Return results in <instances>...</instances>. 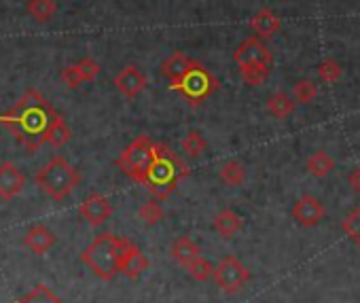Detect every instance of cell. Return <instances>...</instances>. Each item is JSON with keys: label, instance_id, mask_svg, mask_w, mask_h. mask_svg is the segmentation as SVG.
Returning a JSON list of instances; mask_svg holds the SVG:
<instances>
[{"label": "cell", "instance_id": "ba28073f", "mask_svg": "<svg viewBox=\"0 0 360 303\" xmlns=\"http://www.w3.org/2000/svg\"><path fill=\"white\" fill-rule=\"evenodd\" d=\"M290 214H292L297 225H301V227H316V225H320L324 221L326 208H324V204L316 195L307 193V195H301L295 202Z\"/></svg>", "mask_w": 360, "mask_h": 303}, {"label": "cell", "instance_id": "7a4b0ae2", "mask_svg": "<svg viewBox=\"0 0 360 303\" xmlns=\"http://www.w3.org/2000/svg\"><path fill=\"white\" fill-rule=\"evenodd\" d=\"M189 176V166L167 144H157L155 160L148 170L146 189L155 200H167L176 187Z\"/></svg>", "mask_w": 360, "mask_h": 303}, {"label": "cell", "instance_id": "d6986e66", "mask_svg": "<svg viewBox=\"0 0 360 303\" xmlns=\"http://www.w3.org/2000/svg\"><path fill=\"white\" fill-rule=\"evenodd\" d=\"M70 138H72V129L68 127L66 119L58 115L45 131V144H51L53 148H62L70 142Z\"/></svg>", "mask_w": 360, "mask_h": 303}, {"label": "cell", "instance_id": "8992f818", "mask_svg": "<svg viewBox=\"0 0 360 303\" xmlns=\"http://www.w3.org/2000/svg\"><path fill=\"white\" fill-rule=\"evenodd\" d=\"M155 150H157V142H153L150 136L140 134L138 138H134V140L127 144V148L119 155L117 168H119L127 179H131L134 183L146 185L148 170H150L153 160H155Z\"/></svg>", "mask_w": 360, "mask_h": 303}, {"label": "cell", "instance_id": "f546056e", "mask_svg": "<svg viewBox=\"0 0 360 303\" xmlns=\"http://www.w3.org/2000/svg\"><path fill=\"white\" fill-rule=\"evenodd\" d=\"M187 271H189V276H191L193 280H198V282H206V280H210V278L214 276V265H212L208 259L200 257L198 261H193V263L187 267Z\"/></svg>", "mask_w": 360, "mask_h": 303}, {"label": "cell", "instance_id": "4316f807", "mask_svg": "<svg viewBox=\"0 0 360 303\" xmlns=\"http://www.w3.org/2000/svg\"><path fill=\"white\" fill-rule=\"evenodd\" d=\"M292 96L297 104H311L318 96V85L311 79H301L292 87Z\"/></svg>", "mask_w": 360, "mask_h": 303}, {"label": "cell", "instance_id": "ac0fdd59", "mask_svg": "<svg viewBox=\"0 0 360 303\" xmlns=\"http://www.w3.org/2000/svg\"><path fill=\"white\" fill-rule=\"evenodd\" d=\"M212 223H214L217 233H219L223 240H231V238L238 236L240 229H242V219H240V214H236L233 210H221V212H217Z\"/></svg>", "mask_w": 360, "mask_h": 303}, {"label": "cell", "instance_id": "836d02e7", "mask_svg": "<svg viewBox=\"0 0 360 303\" xmlns=\"http://www.w3.org/2000/svg\"><path fill=\"white\" fill-rule=\"evenodd\" d=\"M347 183H349V187H352L354 193H360V168H354V170L349 172Z\"/></svg>", "mask_w": 360, "mask_h": 303}, {"label": "cell", "instance_id": "277c9868", "mask_svg": "<svg viewBox=\"0 0 360 303\" xmlns=\"http://www.w3.org/2000/svg\"><path fill=\"white\" fill-rule=\"evenodd\" d=\"M219 87H221L219 79L198 60H193L191 68L180 79L169 81V89L176 91L191 108L202 106Z\"/></svg>", "mask_w": 360, "mask_h": 303}, {"label": "cell", "instance_id": "8fae6325", "mask_svg": "<svg viewBox=\"0 0 360 303\" xmlns=\"http://www.w3.org/2000/svg\"><path fill=\"white\" fill-rule=\"evenodd\" d=\"M146 75L138 68V66H134V64H129V66H125V68H121V72H117V77H115V87L125 96V98H136V96H140L144 89H146Z\"/></svg>", "mask_w": 360, "mask_h": 303}, {"label": "cell", "instance_id": "e0dca14e", "mask_svg": "<svg viewBox=\"0 0 360 303\" xmlns=\"http://www.w3.org/2000/svg\"><path fill=\"white\" fill-rule=\"evenodd\" d=\"M191 64H193V60H191L187 53H183V51H174L169 58H165V60L161 62L159 70H161V75H163L167 81H176V79H180V77H183V75L191 68Z\"/></svg>", "mask_w": 360, "mask_h": 303}, {"label": "cell", "instance_id": "4dcf8cb0", "mask_svg": "<svg viewBox=\"0 0 360 303\" xmlns=\"http://www.w3.org/2000/svg\"><path fill=\"white\" fill-rule=\"evenodd\" d=\"M318 79L324 81V83H337L341 79V66H339V62L333 60V58L320 62V66H318Z\"/></svg>", "mask_w": 360, "mask_h": 303}, {"label": "cell", "instance_id": "7402d4cb", "mask_svg": "<svg viewBox=\"0 0 360 303\" xmlns=\"http://www.w3.org/2000/svg\"><path fill=\"white\" fill-rule=\"evenodd\" d=\"M219 179L227 185V187H242L246 183V168L244 164L229 160L221 166L219 170Z\"/></svg>", "mask_w": 360, "mask_h": 303}, {"label": "cell", "instance_id": "5b68a950", "mask_svg": "<svg viewBox=\"0 0 360 303\" xmlns=\"http://www.w3.org/2000/svg\"><path fill=\"white\" fill-rule=\"evenodd\" d=\"M81 183L79 172L68 164V160H64L62 155H56L49 160L47 166L41 168V172L37 174V185L43 193H47L51 200L62 202L66 200Z\"/></svg>", "mask_w": 360, "mask_h": 303}, {"label": "cell", "instance_id": "2e32d148", "mask_svg": "<svg viewBox=\"0 0 360 303\" xmlns=\"http://www.w3.org/2000/svg\"><path fill=\"white\" fill-rule=\"evenodd\" d=\"M169 254H172V259H174L178 265H183V267L187 269L193 261H198V259L202 257V248H200V244L193 242L191 238L180 236V238L172 244Z\"/></svg>", "mask_w": 360, "mask_h": 303}, {"label": "cell", "instance_id": "83f0119b", "mask_svg": "<svg viewBox=\"0 0 360 303\" xmlns=\"http://www.w3.org/2000/svg\"><path fill=\"white\" fill-rule=\"evenodd\" d=\"M58 7L53 0H30L28 3V13L37 20V22H49L56 15Z\"/></svg>", "mask_w": 360, "mask_h": 303}, {"label": "cell", "instance_id": "ffe728a7", "mask_svg": "<svg viewBox=\"0 0 360 303\" xmlns=\"http://www.w3.org/2000/svg\"><path fill=\"white\" fill-rule=\"evenodd\" d=\"M305 168L314 179H324L335 170V160L326 153V150H316V153H311L309 160L305 162Z\"/></svg>", "mask_w": 360, "mask_h": 303}, {"label": "cell", "instance_id": "5bb4252c", "mask_svg": "<svg viewBox=\"0 0 360 303\" xmlns=\"http://www.w3.org/2000/svg\"><path fill=\"white\" fill-rule=\"evenodd\" d=\"M250 28H252L255 37H259L261 41H269V39H274L280 32L282 22H280V18L271 9H261V11H257L252 15Z\"/></svg>", "mask_w": 360, "mask_h": 303}, {"label": "cell", "instance_id": "52a82bcc", "mask_svg": "<svg viewBox=\"0 0 360 303\" xmlns=\"http://www.w3.org/2000/svg\"><path fill=\"white\" fill-rule=\"evenodd\" d=\"M212 278H214L217 286L223 292L233 295V292L242 290L250 282V271H248V267L238 257L229 254V257L219 261V265L214 267V276Z\"/></svg>", "mask_w": 360, "mask_h": 303}, {"label": "cell", "instance_id": "7c38bea8", "mask_svg": "<svg viewBox=\"0 0 360 303\" xmlns=\"http://www.w3.org/2000/svg\"><path fill=\"white\" fill-rule=\"evenodd\" d=\"M26 187V179L20 172V168L11 162L0 164V200H13L18 198Z\"/></svg>", "mask_w": 360, "mask_h": 303}, {"label": "cell", "instance_id": "3957f363", "mask_svg": "<svg viewBox=\"0 0 360 303\" xmlns=\"http://www.w3.org/2000/svg\"><path fill=\"white\" fill-rule=\"evenodd\" d=\"M127 242V238H119L112 231H102L81 252V261L94 271V276L110 282L117 273H121V259Z\"/></svg>", "mask_w": 360, "mask_h": 303}, {"label": "cell", "instance_id": "1f68e13d", "mask_svg": "<svg viewBox=\"0 0 360 303\" xmlns=\"http://www.w3.org/2000/svg\"><path fill=\"white\" fill-rule=\"evenodd\" d=\"M79 70H81V77H83V81H87V83H91V81H96V77L100 75V64L96 62V60H91V58H83L79 64Z\"/></svg>", "mask_w": 360, "mask_h": 303}, {"label": "cell", "instance_id": "30bf717a", "mask_svg": "<svg viewBox=\"0 0 360 303\" xmlns=\"http://www.w3.org/2000/svg\"><path fill=\"white\" fill-rule=\"evenodd\" d=\"M79 217L87 221L91 227H102L112 217V204L108 202V198L100 193H91L79 206Z\"/></svg>", "mask_w": 360, "mask_h": 303}, {"label": "cell", "instance_id": "d4e9b609", "mask_svg": "<svg viewBox=\"0 0 360 303\" xmlns=\"http://www.w3.org/2000/svg\"><path fill=\"white\" fill-rule=\"evenodd\" d=\"M138 217H140L146 225H157V223H161L163 217H165V210H163V206H161V200L150 198L148 202H144V204L138 208Z\"/></svg>", "mask_w": 360, "mask_h": 303}, {"label": "cell", "instance_id": "9a60e30c", "mask_svg": "<svg viewBox=\"0 0 360 303\" xmlns=\"http://www.w3.org/2000/svg\"><path fill=\"white\" fill-rule=\"evenodd\" d=\"M24 244L30 252L34 254H45L56 246V236L49 227L45 225H32L24 238Z\"/></svg>", "mask_w": 360, "mask_h": 303}, {"label": "cell", "instance_id": "484cf974", "mask_svg": "<svg viewBox=\"0 0 360 303\" xmlns=\"http://www.w3.org/2000/svg\"><path fill=\"white\" fill-rule=\"evenodd\" d=\"M18 303H64L49 286L45 284H39L34 286L28 295H24Z\"/></svg>", "mask_w": 360, "mask_h": 303}, {"label": "cell", "instance_id": "cb8c5ba5", "mask_svg": "<svg viewBox=\"0 0 360 303\" xmlns=\"http://www.w3.org/2000/svg\"><path fill=\"white\" fill-rule=\"evenodd\" d=\"M206 138L198 131V129H191L187 131V136L180 142V148H183V153L189 155V157H200L204 150H206Z\"/></svg>", "mask_w": 360, "mask_h": 303}, {"label": "cell", "instance_id": "603a6c76", "mask_svg": "<svg viewBox=\"0 0 360 303\" xmlns=\"http://www.w3.org/2000/svg\"><path fill=\"white\" fill-rule=\"evenodd\" d=\"M271 72V64H252V66H242L240 68V77L246 85L250 87H259L267 81Z\"/></svg>", "mask_w": 360, "mask_h": 303}, {"label": "cell", "instance_id": "f1b7e54d", "mask_svg": "<svg viewBox=\"0 0 360 303\" xmlns=\"http://www.w3.org/2000/svg\"><path fill=\"white\" fill-rule=\"evenodd\" d=\"M341 229L356 246H360V206L347 212V217L341 223Z\"/></svg>", "mask_w": 360, "mask_h": 303}, {"label": "cell", "instance_id": "9c48e42d", "mask_svg": "<svg viewBox=\"0 0 360 303\" xmlns=\"http://www.w3.org/2000/svg\"><path fill=\"white\" fill-rule=\"evenodd\" d=\"M233 62L238 68L252 66V64H271L274 56L259 37H250L233 51Z\"/></svg>", "mask_w": 360, "mask_h": 303}, {"label": "cell", "instance_id": "44dd1931", "mask_svg": "<svg viewBox=\"0 0 360 303\" xmlns=\"http://www.w3.org/2000/svg\"><path fill=\"white\" fill-rule=\"evenodd\" d=\"M295 108H297V102L288 94H284V91H278V94L267 98V112L271 117H276V119L290 117L295 112Z\"/></svg>", "mask_w": 360, "mask_h": 303}, {"label": "cell", "instance_id": "6da1fadb", "mask_svg": "<svg viewBox=\"0 0 360 303\" xmlns=\"http://www.w3.org/2000/svg\"><path fill=\"white\" fill-rule=\"evenodd\" d=\"M56 117V108L37 89L30 87L24 91V96L15 102V106L9 112L0 115V123L13 131L15 138L30 153H37L45 144V131Z\"/></svg>", "mask_w": 360, "mask_h": 303}, {"label": "cell", "instance_id": "d6a6232c", "mask_svg": "<svg viewBox=\"0 0 360 303\" xmlns=\"http://www.w3.org/2000/svg\"><path fill=\"white\" fill-rule=\"evenodd\" d=\"M62 81H64L66 87H70V89H77L81 83H85L77 64H70V66H66V68L62 70Z\"/></svg>", "mask_w": 360, "mask_h": 303}, {"label": "cell", "instance_id": "4fadbf2b", "mask_svg": "<svg viewBox=\"0 0 360 303\" xmlns=\"http://www.w3.org/2000/svg\"><path fill=\"white\" fill-rule=\"evenodd\" d=\"M148 265L150 263H148L146 254L134 242H127L125 252H123V259H121V273L127 280H138L148 269Z\"/></svg>", "mask_w": 360, "mask_h": 303}]
</instances>
